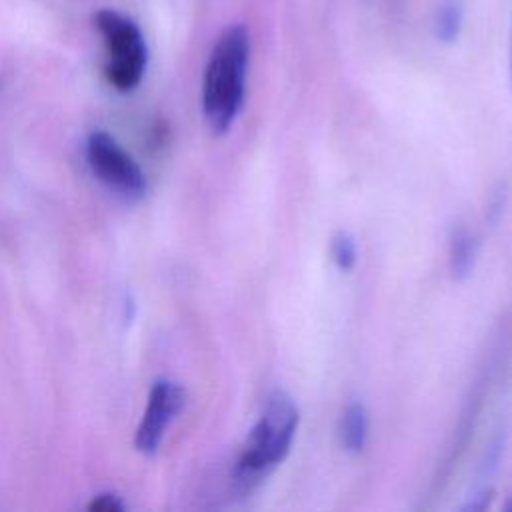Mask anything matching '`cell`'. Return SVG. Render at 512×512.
Here are the masks:
<instances>
[{"instance_id":"obj_7","label":"cell","mask_w":512,"mask_h":512,"mask_svg":"<svg viewBox=\"0 0 512 512\" xmlns=\"http://www.w3.org/2000/svg\"><path fill=\"white\" fill-rule=\"evenodd\" d=\"M366 438H368V416H366V408L360 402H352L346 406V410L342 412V420H340V442L342 446L352 452L358 454L362 452V448L366 446Z\"/></svg>"},{"instance_id":"obj_6","label":"cell","mask_w":512,"mask_h":512,"mask_svg":"<svg viewBox=\"0 0 512 512\" xmlns=\"http://www.w3.org/2000/svg\"><path fill=\"white\" fill-rule=\"evenodd\" d=\"M450 270L456 280H464L472 274L478 254V242L466 226H454L450 232Z\"/></svg>"},{"instance_id":"obj_10","label":"cell","mask_w":512,"mask_h":512,"mask_svg":"<svg viewBox=\"0 0 512 512\" xmlns=\"http://www.w3.org/2000/svg\"><path fill=\"white\" fill-rule=\"evenodd\" d=\"M88 510L90 512H122L124 502L120 500V496H116L112 492H102L90 500Z\"/></svg>"},{"instance_id":"obj_4","label":"cell","mask_w":512,"mask_h":512,"mask_svg":"<svg viewBox=\"0 0 512 512\" xmlns=\"http://www.w3.org/2000/svg\"><path fill=\"white\" fill-rule=\"evenodd\" d=\"M86 160L94 176L126 198H140L146 192V178L136 160L104 130L86 138Z\"/></svg>"},{"instance_id":"obj_1","label":"cell","mask_w":512,"mask_h":512,"mask_svg":"<svg viewBox=\"0 0 512 512\" xmlns=\"http://www.w3.org/2000/svg\"><path fill=\"white\" fill-rule=\"evenodd\" d=\"M250 34L230 24L216 38L202 78V112L212 134H226L236 122L246 94Z\"/></svg>"},{"instance_id":"obj_3","label":"cell","mask_w":512,"mask_h":512,"mask_svg":"<svg viewBox=\"0 0 512 512\" xmlns=\"http://www.w3.org/2000/svg\"><path fill=\"white\" fill-rule=\"evenodd\" d=\"M94 26L104 44V78L118 92H132L144 78L148 46L140 26L114 8L94 12Z\"/></svg>"},{"instance_id":"obj_11","label":"cell","mask_w":512,"mask_h":512,"mask_svg":"<svg viewBox=\"0 0 512 512\" xmlns=\"http://www.w3.org/2000/svg\"><path fill=\"white\" fill-rule=\"evenodd\" d=\"M510 80H512V34H510Z\"/></svg>"},{"instance_id":"obj_5","label":"cell","mask_w":512,"mask_h":512,"mask_svg":"<svg viewBox=\"0 0 512 512\" xmlns=\"http://www.w3.org/2000/svg\"><path fill=\"white\" fill-rule=\"evenodd\" d=\"M186 404V390L172 380H156L150 388L146 410L136 428L134 446L142 454H154L172 424Z\"/></svg>"},{"instance_id":"obj_8","label":"cell","mask_w":512,"mask_h":512,"mask_svg":"<svg viewBox=\"0 0 512 512\" xmlns=\"http://www.w3.org/2000/svg\"><path fill=\"white\" fill-rule=\"evenodd\" d=\"M462 26V8L456 0H444L440 4V8L436 10V20H434V28H436V36L442 42H452L456 40L458 32Z\"/></svg>"},{"instance_id":"obj_9","label":"cell","mask_w":512,"mask_h":512,"mask_svg":"<svg viewBox=\"0 0 512 512\" xmlns=\"http://www.w3.org/2000/svg\"><path fill=\"white\" fill-rule=\"evenodd\" d=\"M330 256L342 272H350L356 266V258H358L354 238L344 230L336 232L330 240Z\"/></svg>"},{"instance_id":"obj_2","label":"cell","mask_w":512,"mask_h":512,"mask_svg":"<svg viewBox=\"0 0 512 512\" xmlns=\"http://www.w3.org/2000/svg\"><path fill=\"white\" fill-rule=\"evenodd\" d=\"M300 412L292 396L284 390H274L264 404V410L238 454L234 464V480L250 490L260 484L270 472L284 462L296 438Z\"/></svg>"},{"instance_id":"obj_12","label":"cell","mask_w":512,"mask_h":512,"mask_svg":"<svg viewBox=\"0 0 512 512\" xmlns=\"http://www.w3.org/2000/svg\"><path fill=\"white\" fill-rule=\"evenodd\" d=\"M508 510H512V502H510V504H508Z\"/></svg>"}]
</instances>
